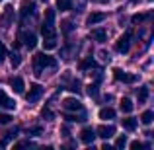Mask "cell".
Returning a JSON list of instances; mask_svg holds the SVG:
<instances>
[{
	"label": "cell",
	"instance_id": "1",
	"mask_svg": "<svg viewBox=\"0 0 154 150\" xmlns=\"http://www.w3.org/2000/svg\"><path fill=\"white\" fill-rule=\"evenodd\" d=\"M57 68V59L45 55V53H37L33 57V68H35V76H43V68Z\"/></svg>",
	"mask_w": 154,
	"mask_h": 150
},
{
	"label": "cell",
	"instance_id": "2",
	"mask_svg": "<svg viewBox=\"0 0 154 150\" xmlns=\"http://www.w3.org/2000/svg\"><path fill=\"white\" fill-rule=\"evenodd\" d=\"M131 39H133V31H127V33H123L119 39H117L115 43V51L117 53H129V49H131Z\"/></svg>",
	"mask_w": 154,
	"mask_h": 150
},
{
	"label": "cell",
	"instance_id": "3",
	"mask_svg": "<svg viewBox=\"0 0 154 150\" xmlns=\"http://www.w3.org/2000/svg\"><path fill=\"white\" fill-rule=\"evenodd\" d=\"M113 78H115L117 82H123V84H135L137 80H139V76L131 74V72H125V70H121V68H113Z\"/></svg>",
	"mask_w": 154,
	"mask_h": 150
},
{
	"label": "cell",
	"instance_id": "4",
	"mask_svg": "<svg viewBox=\"0 0 154 150\" xmlns=\"http://www.w3.org/2000/svg\"><path fill=\"white\" fill-rule=\"evenodd\" d=\"M35 10H37V4L33 0H22V4H20V16H22V20H27V16H33Z\"/></svg>",
	"mask_w": 154,
	"mask_h": 150
},
{
	"label": "cell",
	"instance_id": "5",
	"mask_svg": "<svg viewBox=\"0 0 154 150\" xmlns=\"http://www.w3.org/2000/svg\"><path fill=\"white\" fill-rule=\"evenodd\" d=\"M43 92H45V90H43L41 84H31V86H29V92L26 94V99L29 101V103H35V101L43 96Z\"/></svg>",
	"mask_w": 154,
	"mask_h": 150
},
{
	"label": "cell",
	"instance_id": "6",
	"mask_svg": "<svg viewBox=\"0 0 154 150\" xmlns=\"http://www.w3.org/2000/svg\"><path fill=\"white\" fill-rule=\"evenodd\" d=\"M18 39H20V43H22V45L27 47V49H33V47L37 45V37H35L33 31H22Z\"/></svg>",
	"mask_w": 154,
	"mask_h": 150
},
{
	"label": "cell",
	"instance_id": "7",
	"mask_svg": "<svg viewBox=\"0 0 154 150\" xmlns=\"http://www.w3.org/2000/svg\"><path fill=\"white\" fill-rule=\"evenodd\" d=\"M63 107H64V111H84V105L80 103V99H76V98L63 99Z\"/></svg>",
	"mask_w": 154,
	"mask_h": 150
},
{
	"label": "cell",
	"instance_id": "8",
	"mask_svg": "<svg viewBox=\"0 0 154 150\" xmlns=\"http://www.w3.org/2000/svg\"><path fill=\"white\" fill-rule=\"evenodd\" d=\"M113 135H115V127H113V125H100V127L96 129V136H100V139H103V140L111 139Z\"/></svg>",
	"mask_w": 154,
	"mask_h": 150
},
{
	"label": "cell",
	"instance_id": "9",
	"mask_svg": "<svg viewBox=\"0 0 154 150\" xmlns=\"http://www.w3.org/2000/svg\"><path fill=\"white\" fill-rule=\"evenodd\" d=\"M0 109H6V111H14L16 109V101L10 96H6L4 90H0Z\"/></svg>",
	"mask_w": 154,
	"mask_h": 150
},
{
	"label": "cell",
	"instance_id": "10",
	"mask_svg": "<svg viewBox=\"0 0 154 150\" xmlns=\"http://www.w3.org/2000/svg\"><path fill=\"white\" fill-rule=\"evenodd\" d=\"M8 84H10V88L16 92V94H23L26 84H23V78H22V76H10V78H8Z\"/></svg>",
	"mask_w": 154,
	"mask_h": 150
},
{
	"label": "cell",
	"instance_id": "11",
	"mask_svg": "<svg viewBox=\"0 0 154 150\" xmlns=\"http://www.w3.org/2000/svg\"><path fill=\"white\" fill-rule=\"evenodd\" d=\"M96 139V131L92 127H84L82 131H80V140H82L84 144H92Z\"/></svg>",
	"mask_w": 154,
	"mask_h": 150
},
{
	"label": "cell",
	"instance_id": "12",
	"mask_svg": "<svg viewBox=\"0 0 154 150\" xmlns=\"http://www.w3.org/2000/svg\"><path fill=\"white\" fill-rule=\"evenodd\" d=\"M41 33H43V39H57V31L53 27V23H49V22H43Z\"/></svg>",
	"mask_w": 154,
	"mask_h": 150
},
{
	"label": "cell",
	"instance_id": "13",
	"mask_svg": "<svg viewBox=\"0 0 154 150\" xmlns=\"http://www.w3.org/2000/svg\"><path fill=\"white\" fill-rule=\"evenodd\" d=\"M103 20H105V14H103V12H92V14L86 18V26H96V23L103 22Z\"/></svg>",
	"mask_w": 154,
	"mask_h": 150
},
{
	"label": "cell",
	"instance_id": "14",
	"mask_svg": "<svg viewBox=\"0 0 154 150\" xmlns=\"http://www.w3.org/2000/svg\"><path fill=\"white\" fill-rule=\"evenodd\" d=\"M18 133H20V129L18 127H14V129H10V131L8 133H4V139L0 140V146H8V142H10V140H14L16 136H18Z\"/></svg>",
	"mask_w": 154,
	"mask_h": 150
},
{
	"label": "cell",
	"instance_id": "15",
	"mask_svg": "<svg viewBox=\"0 0 154 150\" xmlns=\"http://www.w3.org/2000/svg\"><path fill=\"white\" fill-rule=\"evenodd\" d=\"M90 35H92V37H94L98 43H105V41H107V31L102 29V27H98V29H92Z\"/></svg>",
	"mask_w": 154,
	"mask_h": 150
},
{
	"label": "cell",
	"instance_id": "16",
	"mask_svg": "<svg viewBox=\"0 0 154 150\" xmlns=\"http://www.w3.org/2000/svg\"><path fill=\"white\" fill-rule=\"evenodd\" d=\"M12 18H14V8L6 6V8H4V16H2V20H0V23H2L4 27H8V23L12 22Z\"/></svg>",
	"mask_w": 154,
	"mask_h": 150
},
{
	"label": "cell",
	"instance_id": "17",
	"mask_svg": "<svg viewBox=\"0 0 154 150\" xmlns=\"http://www.w3.org/2000/svg\"><path fill=\"white\" fill-rule=\"evenodd\" d=\"M64 119L68 121V123H82V121H86V113L84 111H80V115H70V113H64Z\"/></svg>",
	"mask_w": 154,
	"mask_h": 150
},
{
	"label": "cell",
	"instance_id": "18",
	"mask_svg": "<svg viewBox=\"0 0 154 150\" xmlns=\"http://www.w3.org/2000/svg\"><path fill=\"white\" fill-rule=\"evenodd\" d=\"M92 66H96L94 57H86V59H82L78 63V68H80V70H86V68H92Z\"/></svg>",
	"mask_w": 154,
	"mask_h": 150
},
{
	"label": "cell",
	"instance_id": "19",
	"mask_svg": "<svg viewBox=\"0 0 154 150\" xmlns=\"http://www.w3.org/2000/svg\"><path fill=\"white\" fill-rule=\"evenodd\" d=\"M113 117H115V109H111V107H102L100 109V119L107 121V119H113Z\"/></svg>",
	"mask_w": 154,
	"mask_h": 150
},
{
	"label": "cell",
	"instance_id": "20",
	"mask_svg": "<svg viewBox=\"0 0 154 150\" xmlns=\"http://www.w3.org/2000/svg\"><path fill=\"white\" fill-rule=\"evenodd\" d=\"M137 99H139V103H144L148 99V86H140L137 90Z\"/></svg>",
	"mask_w": 154,
	"mask_h": 150
},
{
	"label": "cell",
	"instance_id": "21",
	"mask_svg": "<svg viewBox=\"0 0 154 150\" xmlns=\"http://www.w3.org/2000/svg\"><path fill=\"white\" fill-rule=\"evenodd\" d=\"M57 10L70 12L72 10V0H57Z\"/></svg>",
	"mask_w": 154,
	"mask_h": 150
},
{
	"label": "cell",
	"instance_id": "22",
	"mask_svg": "<svg viewBox=\"0 0 154 150\" xmlns=\"http://www.w3.org/2000/svg\"><path fill=\"white\" fill-rule=\"evenodd\" d=\"M121 125H123V129H127V131H135L137 129V119H133V117L121 119Z\"/></svg>",
	"mask_w": 154,
	"mask_h": 150
},
{
	"label": "cell",
	"instance_id": "23",
	"mask_svg": "<svg viewBox=\"0 0 154 150\" xmlns=\"http://www.w3.org/2000/svg\"><path fill=\"white\" fill-rule=\"evenodd\" d=\"M119 107H121V111H123V113H131L135 105H133V101L129 99V98H123V99H121V103H119Z\"/></svg>",
	"mask_w": 154,
	"mask_h": 150
},
{
	"label": "cell",
	"instance_id": "24",
	"mask_svg": "<svg viewBox=\"0 0 154 150\" xmlns=\"http://www.w3.org/2000/svg\"><path fill=\"white\" fill-rule=\"evenodd\" d=\"M152 121H154V111H150V109L140 115V123H143V125H150Z\"/></svg>",
	"mask_w": 154,
	"mask_h": 150
},
{
	"label": "cell",
	"instance_id": "25",
	"mask_svg": "<svg viewBox=\"0 0 154 150\" xmlns=\"http://www.w3.org/2000/svg\"><path fill=\"white\" fill-rule=\"evenodd\" d=\"M60 29H63V33H64V35H68L72 29H74V26H72V22H70V20H64V22L60 23Z\"/></svg>",
	"mask_w": 154,
	"mask_h": 150
},
{
	"label": "cell",
	"instance_id": "26",
	"mask_svg": "<svg viewBox=\"0 0 154 150\" xmlns=\"http://www.w3.org/2000/svg\"><path fill=\"white\" fill-rule=\"evenodd\" d=\"M10 63H12V68H18L20 64H22V57H20L18 53L12 51V55H10Z\"/></svg>",
	"mask_w": 154,
	"mask_h": 150
},
{
	"label": "cell",
	"instance_id": "27",
	"mask_svg": "<svg viewBox=\"0 0 154 150\" xmlns=\"http://www.w3.org/2000/svg\"><path fill=\"white\" fill-rule=\"evenodd\" d=\"M57 39H43V49L45 51H51V49H57Z\"/></svg>",
	"mask_w": 154,
	"mask_h": 150
},
{
	"label": "cell",
	"instance_id": "28",
	"mask_svg": "<svg viewBox=\"0 0 154 150\" xmlns=\"http://www.w3.org/2000/svg\"><path fill=\"white\" fill-rule=\"evenodd\" d=\"M88 96H90V98H98V82H94V84H90V86H88Z\"/></svg>",
	"mask_w": 154,
	"mask_h": 150
},
{
	"label": "cell",
	"instance_id": "29",
	"mask_svg": "<svg viewBox=\"0 0 154 150\" xmlns=\"http://www.w3.org/2000/svg\"><path fill=\"white\" fill-rule=\"evenodd\" d=\"M146 18H150V14H135V16L131 18V22H133V23H140V22H144Z\"/></svg>",
	"mask_w": 154,
	"mask_h": 150
},
{
	"label": "cell",
	"instance_id": "30",
	"mask_svg": "<svg viewBox=\"0 0 154 150\" xmlns=\"http://www.w3.org/2000/svg\"><path fill=\"white\" fill-rule=\"evenodd\" d=\"M43 22H49V23L55 22V10H53V8H47L45 10V20H43Z\"/></svg>",
	"mask_w": 154,
	"mask_h": 150
},
{
	"label": "cell",
	"instance_id": "31",
	"mask_svg": "<svg viewBox=\"0 0 154 150\" xmlns=\"http://www.w3.org/2000/svg\"><path fill=\"white\" fill-rule=\"evenodd\" d=\"M66 90L74 92V94H80V82H78V80H72V82L68 84V88H66Z\"/></svg>",
	"mask_w": 154,
	"mask_h": 150
},
{
	"label": "cell",
	"instance_id": "32",
	"mask_svg": "<svg viewBox=\"0 0 154 150\" xmlns=\"http://www.w3.org/2000/svg\"><path fill=\"white\" fill-rule=\"evenodd\" d=\"M12 119H14V117H12L10 113H0V125H8Z\"/></svg>",
	"mask_w": 154,
	"mask_h": 150
},
{
	"label": "cell",
	"instance_id": "33",
	"mask_svg": "<svg viewBox=\"0 0 154 150\" xmlns=\"http://www.w3.org/2000/svg\"><path fill=\"white\" fill-rule=\"evenodd\" d=\"M125 144H127V136H119V139L115 140V148H125Z\"/></svg>",
	"mask_w": 154,
	"mask_h": 150
},
{
	"label": "cell",
	"instance_id": "34",
	"mask_svg": "<svg viewBox=\"0 0 154 150\" xmlns=\"http://www.w3.org/2000/svg\"><path fill=\"white\" fill-rule=\"evenodd\" d=\"M41 115H43V117H45V119H47V121H51V119H53V117H55V115H53V111H51V109H49V107H45V109H43V111H41Z\"/></svg>",
	"mask_w": 154,
	"mask_h": 150
},
{
	"label": "cell",
	"instance_id": "35",
	"mask_svg": "<svg viewBox=\"0 0 154 150\" xmlns=\"http://www.w3.org/2000/svg\"><path fill=\"white\" fill-rule=\"evenodd\" d=\"M140 148H144L143 142H139V140H133L131 142V150H140Z\"/></svg>",
	"mask_w": 154,
	"mask_h": 150
},
{
	"label": "cell",
	"instance_id": "36",
	"mask_svg": "<svg viewBox=\"0 0 154 150\" xmlns=\"http://www.w3.org/2000/svg\"><path fill=\"white\" fill-rule=\"evenodd\" d=\"M6 57H8V51H6V47H4L2 43H0V63H2V60L6 59Z\"/></svg>",
	"mask_w": 154,
	"mask_h": 150
},
{
	"label": "cell",
	"instance_id": "37",
	"mask_svg": "<svg viewBox=\"0 0 154 150\" xmlns=\"http://www.w3.org/2000/svg\"><path fill=\"white\" fill-rule=\"evenodd\" d=\"M41 133H43L41 127H31L29 131H27V135H41Z\"/></svg>",
	"mask_w": 154,
	"mask_h": 150
},
{
	"label": "cell",
	"instance_id": "38",
	"mask_svg": "<svg viewBox=\"0 0 154 150\" xmlns=\"http://www.w3.org/2000/svg\"><path fill=\"white\" fill-rule=\"evenodd\" d=\"M23 146H33V142H29V140H22V142L14 144V148H23Z\"/></svg>",
	"mask_w": 154,
	"mask_h": 150
},
{
	"label": "cell",
	"instance_id": "39",
	"mask_svg": "<svg viewBox=\"0 0 154 150\" xmlns=\"http://www.w3.org/2000/svg\"><path fill=\"white\" fill-rule=\"evenodd\" d=\"M148 2H152V0H148Z\"/></svg>",
	"mask_w": 154,
	"mask_h": 150
}]
</instances>
